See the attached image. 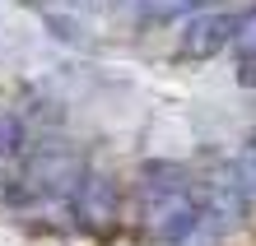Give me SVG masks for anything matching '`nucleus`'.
Listing matches in <instances>:
<instances>
[{
    "label": "nucleus",
    "instance_id": "obj_1",
    "mask_svg": "<svg viewBox=\"0 0 256 246\" xmlns=\"http://www.w3.org/2000/svg\"><path fill=\"white\" fill-rule=\"evenodd\" d=\"M135 214L149 242L158 246H182L205 228V209L196 195L191 167L168 163V158H149L135 167Z\"/></svg>",
    "mask_w": 256,
    "mask_h": 246
},
{
    "label": "nucleus",
    "instance_id": "obj_2",
    "mask_svg": "<svg viewBox=\"0 0 256 246\" xmlns=\"http://www.w3.org/2000/svg\"><path fill=\"white\" fill-rule=\"evenodd\" d=\"M80 153H74L70 140H42L24 153L19 172H14L5 186H0V200H5V209L14 214H28V209H42L52 205V200H61L74 191V181H80Z\"/></svg>",
    "mask_w": 256,
    "mask_h": 246
},
{
    "label": "nucleus",
    "instance_id": "obj_3",
    "mask_svg": "<svg viewBox=\"0 0 256 246\" xmlns=\"http://www.w3.org/2000/svg\"><path fill=\"white\" fill-rule=\"evenodd\" d=\"M196 195H200V209H205V228H210V233H233V228L247 223L252 191H247V181L238 177L233 163H214L205 177H196Z\"/></svg>",
    "mask_w": 256,
    "mask_h": 246
},
{
    "label": "nucleus",
    "instance_id": "obj_4",
    "mask_svg": "<svg viewBox=\"0 0 256 246\" xmlns=\"http://www.w3.org/2000/svg\"><path fill=\"white\" fill-rule=\"evenodd\" d=\"M122 181L112 172H80L70 191V214H74V228L88 237H108L116 223H122Z\"/></svg>",
    "mask_w": 256,
    "mask_h": 246
},
{
    "label": "nucleus",
    "instance_id": "obj_5",
    "mask_svg": "<svg viewBox=\"0 0 256 246\" xmlns=\"http://www.w3.org/2000/svg\"><path fill=\"white\" fill-rule=\"evenodd\" d=\"M233 28H238V14H228V9H196V14H186L182 33H177V60H191V65L214 60L219 51L233 47Z\"/></svg>",
    "mask_w": 256,
    "mask_h": 246
},
{
    "label": "nucleus",
    "instance_id": "obj_6",
    "mask_svg": "<svg viewBox=\"0 0 256 246\" xmlns=\"http://www.w3.org/2000/svg\"><path fill=\"white\" fill-rule=\"evenodd\" d=\"M24 140H28L24 116H0V167H5L10 158H19V153H24Z\"/></svg>",
    "mask_w": 256,
    "mask_h": 246
},
{
    "label": "nucleus",
    "instance_id": "obj_7",
    "mask_svg": "<svg viewBox=\"0 0 256 246\" xmlns=\"http://www.w3.org/2000/svg\"><path fill=\"white\" fill-rule=\"evenodd\" d=\"M233 47H238V56H242V60H252V56H256V5H252L247 14H238Z\"/></svg>",
    "mask_w": 256,
    "mask_h": 246
},
{
    "label": "nucleus",
    "instance_id": "obj_8",
    "mask_svg": "<svg viewBox=\"0 0 256 246\" xmlns=\"http://www.w3.org/2000/svg\"><path fill=\"white\" fill-rule=\"evenodd\" d=\"M233 167H238V177L247 181V191L256 195V135H247V144L238 149V163Z\"/></svg>",
    "mask_w": 256,
    "mask_h": 246
},
{
    "label": "nucleus",
    "instance_id": "obj_9",
    "mask_svg": "<svg viewBox=\"0 0 256 246\" xmlns=\"http://www.w3.org/2000/svg\"><path fill=\"white\" fill-rule=\"evenodd\" d=\"M74 5H88V0H74Z\"/></svg>",
    "mask_w": 256,
    "mask_h": 246
}]
</instances>
